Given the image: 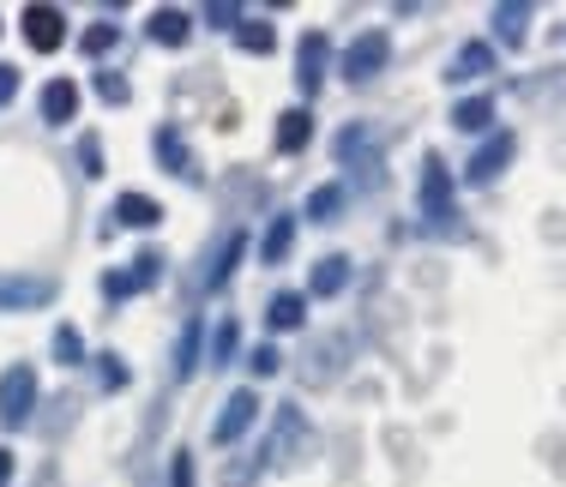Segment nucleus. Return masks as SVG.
<instances>
[{"mask_svg": "<svg viewBox=\"0 0 566 487\" xmlns=\"http://www.w3.org/2000/svg\"><path fill=\"white\" fill-rule=\"evenodd\" d=\"M157 277H164V253H139V260H133V271H127L133 289H151Z\"/></svg>", "mask_w": 566, "mask_h": 487, "instance_id": "nucleus-26", "label": "nucleus"}, {"mask_svg": "<svg viewBox=\"0 0 566 487\" xmlns=\"http://www.w3.org/2000/svg\"><path fill=\"white\" fill-rule=\"evenodd\" d=\"M302 440H307V415L295 410V403H283V410H277V433L265 440V464H290V452Z\"/></svg>", "mask_w": 566, "mask_h": 487, "instance_id": "nucleus-7", "label": "nucleus"}, {"mask_svg": "<svg viewBox=\"0 0 566 487\" xmlns=\"http://www.w3.org/2000/svg\"><path fill=\"white\" fill-rule=\"evenodd\" d=\"M524 24H531V7H494V31H501V43L518 49L524 43Z\"/></svg>", "mask_w": 566, "mask_h": 487, "instance_id": "nucleus-20", "label": "nucleus"}, {"mask_svg": "<svg viewBox=\"0 0 566 487\" xmlns=\"http://www.w3.org/2000/svg\"><path fill=\"white\" fill-rule=\"evenodd\" d=\"M307 139H314V115H307V108H283L277 115V151H302Z\"/></svg>", "mask_w": 566, "mask_h": 487, "instance_id": "nucleus-13", "label": "nucleus"}, {"mask_svg": "<svg viewBox=\"0 0 566 487\" xmlns=\"http://www.w3.org/2000/svg\"><path fill=\"white\" fill-rule=\"evenodd\" d=\"M386 54H392V43H386V31H361L356 43L344 49V78H356V85H368V78L386 66Z\"/></svg>", "mask_w": 566, "mask_h": 487, "instance_id": "nucleus-3", "label": "nucleus"}, {"mask_svg": "<svg viewBox=\"0 0 566 487\" xmlns=\"http://www.w3.org/2000/svg\"><path fill=\"white\" fill-rule=\"evenodd\" d=\"M241 247H248V241H241V229H229V235H223V253H218V265L206 271V289H218V283L229 277V271H235V260H241Z\"/></svg>", "mask_w": 566, "mask_h": 487, "instance_id": "nucleus-21", "label": "nucleus"}, {"mask_svg": "<svg viewBox=\"0 0 566 487\" xmlns=\"http://www.w3.org/2000/svg\"><path fill=\"white\" fill-rule=\"evenodd\" d=\"M157 216H164V205H157L151 193H120L115 199V223H127V229H151Z\"/></svg>", "mask_w": 566, "mask_h": 487, "instance_id": "nucleus-12", "label": "nucleus"}, {"mask_svg": "<svg viewBox=\"0 0 566 487\" xmlns=\"http://www.w3.org/2000/svg\"><path fill=\"white\" fill-rule=\"evenodd\" d=\"M157 157H164V169H169V174H175V169H181V174H193V157H187V139H181L175 127H157Z\"/></svg>", "mask_w": 566, "mask_h": 487, "instance_id": "nucleus-19", "label": "nucleus"}, {"mask_svg": "<svg viewBox=\"0 0 566 487\" xmlns=\"http://www.w3.org/2000/svg\"><path fill=\"white\" fill-rule=\"evenodd\" d=\"M73 115H78V85L73 78H49L43 85V120L61 127V120H73Z\"/></svg>", "mask_w": 566, "mask_h": 487, "instance_id": "nucleus-10", "label": "nucleus"}, {"mask_svg": "<svg viewBox=\"0 0 566 487\" xmlns=\"http://www.w3.org/2000/svg\"><path fill=\"white\" fill-rule=\"evenodd\" d=\"M120 379H127V368H120V361H115V356H103V385H109V391H115V385H120Z\"/></svg>", "mask_w": 566, "mask_h": 487, "instance_id": "nucleus-35", "label": "nucleus"}, {"mask_svg": "<svg viewBox=\"0 0 566 487\" xmlns=\"http://www.w3.org/2000/svg\"><path fill=\"white\" fill-rule=\"evenodd\" d=\"M7 481H12V452L0 445V487H7Z\"/></svg>", "mask_w": 566, "mask_h": 487, "instance_id": "nucleus-36", "label": "nucleus"}, {"mask_svg": "<svg viewBox=\"0 0 566 487\" xmlns=\"http://www.w3.org/2000/svg\"><path fill=\"white\" fill-rule=\"evenodd\" d=\"M416 205H422V216L434 229H447L452 223V169L440 157H428L422 162V187H416Z\"/></svg>", "mask_w": 566, "mask_h": 487, "instance_id": "nucleus-1", "label": "nucleus"}, {"mask_svg": "<svg viewBox=\"0 0 566 487\" xmlns=\"http://www.w3.org/2000/svg\"><path fill=\"white\" fill-rule=\"evenodd\" d=\"M187 31H193V19H187V12H175V7H157L151 12V43H175V49H181Z\"/></svg>", "mask_w": 566, "mask_h": 487, "instance_id": "nucleus-16", "label": "nucleus"}, {"mask_svg": "<svg viewBox=\"0 0 566 487\" xmlns=\"http://www.w3.org/2000/svg\"><path fill=\"white\" fill-rule=\"evenodd\" d=\"M248 368H253V373H260V379H272V373L283 368V356H277V349H272V343H260V349H253V356H248Z\"/></svg>", "mask_w": 566, "mask_h": 487, "instance_id": "nucleus-29", "label": "nucleus"}, {"mask_svg": "<svg viewBox=\"0 0 566 487\" xmlns=\"http://www.w3.org/2000/svg\"><path fill=\"white\" fill-rule=\"evenodd\" d=\"M452 127L458 133H489L494 127V97H464L452 108Z\"/></svg>", "mask_w": 566, "mask_h": 487, "instance_id": "nucleus-15", "label": "nucleus"}, {"mask_svg": "<svg viewBox=\"0 0 566 487\" xmlns=\"http://www.w3.org/2000/svg\"><path fill=\"white\" fill-rule=\"evenodd\" d=\"M290 247H295V216H272V223H265V235H260V260L265 265H283V260H290Z\"/></svg>", "mask_w": 566, "mask_h": 487, "instance_id": "nucleus-11", "label": "nucleus"}, {"mask_svg": "<svg viewBox=\"0 0 566 487\" xmlns=\"http://www.w3.org/2000/svg\"><path fill=\"white\" fill-rule=\"evenodd\" d=\"M235 349H241V325H235V319H218V331H211V361L223 368Z\"/></svg>", "mask_w": 566, "mask_h": 487, "instance_id": "nucleus-24", "label": "nucleus"}, {"mask_svg": "<svg viewBox=\"0 0 566 487\" xmlns=\"http://www.w3.org/2000/svg\"><path fill=\"white\" fill-rule=\"evenodd\" d=\"M326 66H332V43H326V31H307V36H302V49H295V85H302V97H314V91H319Z\"/></svg>", "mask_w": 566, "mask_h": 487, "instance_id": "nucleus-4", "label": "nucleus"}, {"mask_svg": "<svg viewBox=\"0 0 566 487\" xmlns=\"http://www.w3.org/2000/svg\"><path fill=\"white\" fill-rule=\"evenodd\" d=\"M235 43L248 49V54H272V49H277V24H265V19H241V24H235Z\"/></svg>", "mask_w": 566, "mask_h": 487, "instance_id": "nucleus-18", "label": "nucleus"}, {"mask_svg": "<svg viewBox=\"0 0 566 487\" xmlns=\"http://www.w3.org/2000/svg\"><path fill=\"white\" fill-rule=\"evenodd\" d=\"M253 415H260V398H253V391H229V403L218 410V422H211V440H218V445H235L241 433L253 427Z\"/></svg>", "mask_w": 566, "mask_h": 487, "instance_id": "nucleus-5", "label": "nucleus"}, {"mask_svg": "<svg viewBox=\"0 0 566 487\" xmlns=\"http://www.w3.org/2000/svg\"><path fill=\"white\" fill-rule=\"evenodd\" d=\"M97 97L103 103H127V78H120V73H97Z\"/></svg>", "mask_w": 566, "mask_h": 487, "instance_id": "nucleus-30", "label": "nucleus"}, {"mask_svg": "<svg viewBox=\"0 0 566 487\" xmlns=\"http://www.w3.org/2000/svg\"><path fill=\"white\" fill-rule=\"evenodd\" d=\"M55 283H0V307H24V301H49Z\"/></svg>", "mask_w": 566, "mask_h": 487, "instance_id": "nucleus-22", "label": "nucleus"}, {"mask_svg": "<svg viewBox=\"0 0 566 487\" xmlns=\"http://www.w3.org/2000/svg\"><path fill=\"white\" fill-rule=\"evenodd\" d=\"M206 19H211V24H218V31H235V24H241V19H248V12H241V7H235V0H229V7H206Z\"/></svg>", "mask_w": 566, "mask_h": 487, "instance_id": "nucleus-31", "label": "nucleus"}, {"mask_svg": "<svg viewBox=\"0 0 566 487\" xmlns=\"http://www.w3.org/2000/svg\"><path fill=\"white\" fill-rule=\"evenodd\" d=\"M494 73V49L489 43H464V49H458L452 54V85H470V78H489Z\"/></svg>", "mask_w": 566, "mask_h": 487, "instance_id": "nucleus-9", "label": "nucleus"}, {"mask_svg": "<svg viewBox=\"0 0 566 487\" xmlns=\"http://www.w3.org/2000/svg\"><path fill=\"white\" fill-rule=\"evenodd\" d=\"M506 162H512V133H494V139H489L476 157L464 162V181H470V187H489L494 174L506 169Z\"/></svg>", "mask_w": 566, "mask_h": 487, "instance_id": "nucleus-8", "label": "nucleus"}, {"mask_svg": "<svg viewBox=\"0 0 566 487\" xmlns=\"http://www.w3.org/2000/svg\"><path fill=\"white\" fill-rule=\"evenodd\" d=\"M12 97H19V73H12V66H0V108H7Z\"/></svg>", "mask_w": 566, "mask_h": 487, "instance_id": "nucleus-34", "label": "nucleus"}, {"mask_svg": "<svg viewBox=\"0 0 566 487\" xmlns=\"http://www.w3.org/2000/svg\"><path fill=\"white\" fill-rule=\"evenodd\" d=\"M24 43H31L36 54H55L66 43V19L55 7H24Z\"/></svg>", "mask_w": 566, "mask_h": 487, "instance_id": "nucleus-6", "label": "nucleus"}, {"mask_svg": "<svg viewBox=\"0 0 566 487\" xmlns=\"http://www.w3.org/2000/svg\"><path fill=\"white\" fill-rule=\"evenodd\" d=\"M120 43V24H91L85 31V54H109Z\"/></svg>", "mask_w": 566, "mask_h": 487, "instance_id": "nucleus-27", "label": "nucleus"}, {"mask_svg": "<svg viewBox=\"0 0 566 487\" xmlns=\"http://www.w3.org/2000/svg\"><path fill=\"white\" fill-rule=\"evenodd\" d=\"M344 283H349V260H344V253H332V260H319V265H314L307 289H314V295H338Z\"/></svg>", "mask_w": 566, "mask_h": 487, "instance_id": "nucleus-17", "label": "nucleus"}, {"mask_svg": "<svg viewBox=\"0 0 566 487\" xmlns=\"http://www.w3.org/2000/svg\"><path fill=\"white\" fill-rule=\"evenodd\" d=\"M78 157H85V174H103V145L91 139V133H85V145H78Z\"/></svg>", "mask_w": 566, "mask_h": 487, "instance_id": "nucleus-33", "label": "nucleus"}, {"mask_svg": "<svg viewBox=\"0 0 566 487\" xmlns=\"http://www.w3.org/2000/svg\"><path fill=\"white\" fill-rule=\"evenodd\" d=\"M169 487H193V457H187V452H175V464H169Z\"/></svg>", "mask_w": 566, "mask_h": 487, "instance_id": "nucleus-32", "label": "nucleus"}, {"mask_svg": "<svg viewBox=\"0 0 566 487\" xmlns=\"http://www.w3.org/2000/svg\"><path fill=\"white\" fill-rule=\"evenodd\" d=\"M338 205H344V187H314V193H307V216H314V223H332Z\"/></svg>", "mask_w": 566, "mask_h": 487, "instance_id": "nucleus-23", "label": "nucleus"}, {"mask_svg": "<svg viewBox=\"0 0 566 487\" xmlns=\"http://www.w3.org/2000/svg\"><path fill=\"white\" fill-rule=\"evenodd\" d=\"M36 403V373L31 368H7L0 373V427H24Z\"/></svg>", "mask_w": 566, "mask_h": 487, "instance_id": "nucleus-2", "label": "nucleus"}, {"mask_svg": "<svg viewBox=\"0 0 566 487\" xmlns=\"http://www.w3.org/2000/svg\"><path fill=\"white\" fill-rule=\"evenodd\" d=\"M302 319H307V301L295 289L272 295V307H265V325H272V331H302Z\"/></svg>", "mask_w": 566, "mask_h": 487, "instance_id": "nucleus-14", "label": "nucleus"}, {"mask_svg": "<svg viewBox=\"0 0 566 487\" xmlns=\"http://www.w3.org/2000/svg\"><path fill=\"white\" fill-rule=\"evenodd\" d=\"M55 361H61V368H78V361H85V337H78L73 325H61V331H55Z\"/></svg>", "mask_w": 566, "mask_h": 487, "instance_id": "nucleus-25", "label": "nucleus"}, {"mask_svg": "<svg viewBox=\"0 0 566 487\" xmlns=\"http://www.w3.org/2000/svg\"><path fill=\"white\" fill-rule=\"evenodd\" d=\"M193 343H199V325H187V331H181V349H175V379L193 373Z\"/></svg>", "mask_w": 566, "mask_h": 487, "instance_id": "nucleus-28", "label": "nucleus"}]
</instances>
